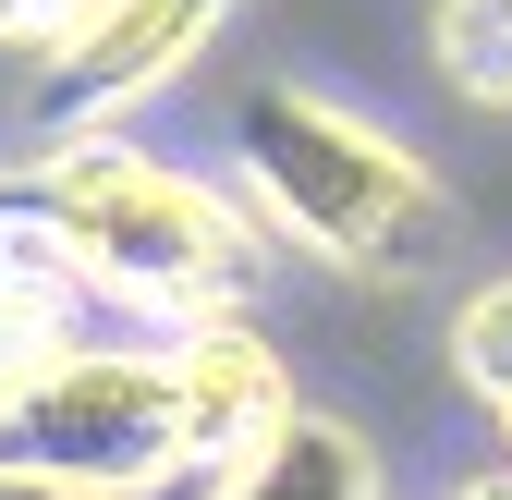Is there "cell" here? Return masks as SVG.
I'll use <instances>...</instances> for the list:
<instances>
[{
	"mask_svg": "<svg viewBox=\"0 0 512 500\" xmlns=\"http://www.w3.org/2000/svg\"><path fill=\"white\" fill-rule=\"evenodd\" d=\"M244 0H74V25L37 37V86H25V135H122L159 86H183L208 61V37Z\"/></svg>",
	"mask_w": 512,
	"mask_h": 500,
	"instance_id": "4",
	"label": "cell"
},
{
	"mask_svg": "<svg viewBox=\"0 0 512 500\" xmlns=\"http://www.w3.org/2000/svg\"><path fill=\"white\" fill-rule=\"evenodd\" d=\"M13 183H25L37 244L74 269L86 305L183 330V318H220V305L269 293V220L244 196H220L208 171H183V159H147L122 135H61Z\"/></svg>",
	"mask_w": 512,
	"mask_h": 500,
	"instance_id": "1",
	"label": "cell"
},
{
	"mask_svg": "<svg viewBox=\"0 0 512 500\" xmlns=\"http://www.w3.org/2000/svg\"><path fill=\"white\" fill-rule=\"evenodd\" d=\"M61 25H74V0H0V49H37Z\"/></svg>",
	"mask_w": 512,
	"mask_h": 500,
	"instance_id": "10",
	"label": "cell"
},
{
	"mask_svg": "<svg viewBox=\"0 0 512 500\" xmlns=\"http://www.w3.org/2000/svg\"><path fill=\"white\" fill-rule=\"evenodd\" d=\"M427 61L452 74V98L512 110V0H439L427 13Z\"/></svg>",
	"mask_w": 512,
	"mask_h": 500,
	"instance_id": "8",
	"label": "cell"
},
{
	"mask_svg": "<svg viewBox=\"0 0 512 500\" xmlns=\"http://www.w3.org/2000/svg\"><path fill=\"white\" fill-rule=\"evenodd\" d=\"M171 427H183V464H232V452H256L269 427L305 403L293 391V366H281V342L256 330V305H220V318H183L171 342Z\"/></svg>",
	"mask_w": 512,
	"mask_h": 500,
	"instance_id": "5",
	"label": "cell"
},
{
	"mask_svg": "<svg viewBox=\"0 0 512 500\" xmlns=\"http://www.w3.org/2000/svg\"><path fill=\"white\" fill-rule=\"evenodd\" d=\"M13 257H37V220H25V183L0 171V269H13Z\"/></svg>",
	"mask_w": 512,
	"mask_h": 500,
	"instance_id": "11",
	"label": "cell"
},
{
	"mask_svg": "<svg viewBox=\"0 0 512 500\" xmlns=\"http://www.w3.org/2000/svg\"><path fill=\"white\" fill-rule=\"evenodd\" d=\"M452 500H512V464H488V476H464Z\"/></svg>",
	"mask_w": 512,
	"mask_h": 500,
	"instance_id": "12",
	"label": "cell"
},
{
	"mask_svg": "<svg viewBox=\"0 0 512 500\" xmlns=\"http://www.w3.org/2000/svg\"><path fill=\"white\" fill-rule=\"evenodd\" d=\"M232 171H244V208L342 281H427L452 257L439 171L403 135H378L366 110H330L305 86H244L232 98Z\"/></svg>",
	"mask_w": 512,
	"mask_h": 500,
	"instance_id": "2",
	"label": "cell"
},
{
	"mask_svg": "<svg viewBox=\"0 0 512 500\" xmlns=\"http://www.w3.org/2000/svg\"><path fill=\"white\" fill-rule=\"evenodd\" d=\"M488 427H500V464H512V391H488Z\"/></svg>",
	"mask_w": 512,
	"mask_h": 500,
	"instance_id": "13",
	"label": "cell"
},
{
	"mask_svg": "<svg viewBox=\"0 0 512 500\" xmlns=\"http://www.w3.org/2000/svg\"><path fill=\"white\" fill-rule=\"evenodd\" d=\"M452 379L488 403V391H512V269L500 281H476L464 305H452Z\"/></svg>",
	"mask_w": 512,
	"mask_h": 500,
	"instance_id": "9",
	"label": "cell"
},
{
	"mask_svg": "<svg viewBox=\"0 0 512 500\" xmlns=\"http://www.w3.org/2000/svg\"><path fill=\"white\" fill-rule=\"evenodd\" d=\"M0 476L37 488H196L171 427V354L135 342H49L0 403Z\"/></svg>",
	"mask_w": 512,
	"mask_h": 500,
	"instance_id": "3",
	"label": "cell"
},
{
	"mask_svg": "<svg viewBox=\"0 0 512 500\" xmlns=\"http://www.w3.org/2000/svg\"><path fill=\"white\" fill-rule=\"evenodd\" d=\"M196 500H391V488H378L366 427H342V415L293 403V415H281L256 452L208 464V476H196Z\"/></svg>",
	"mask_w": 512,
	"mask_h": 500,
	"instance_id": "6",
	"label": "cell"
},
{
	"mask_svg": "<svg viewBox=\"0 0 512 500\" xmlns=\"http://www.w3.org/2000/svg\"><path fill=\"white\" fill-rule=\"evenodd\" d=\"M74 305H86V293H74V269H61L49 244L0 269V403H13V379H25L49 342H74Z\"/></svg>",
	"mask_w": 512,
	"mask_h": 500,
	"instance_id": "7",
	"label": "cell"
}]
</instances>
